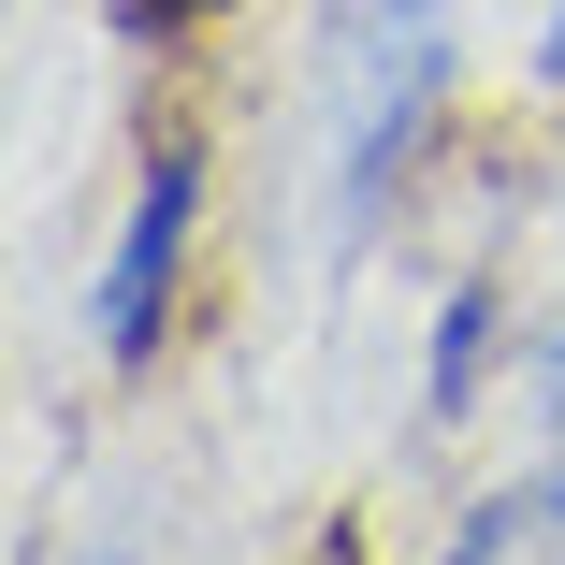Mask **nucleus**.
<instances>
[{"label": "nucleus", "mask_w": 565, "mask_h": 565, "mask_svg": "<svg viewBox=\"0 0 565 565\" xmlns=\"http://www.w3.org/2000/svg\"><path fill=\"white\" fill-rule=\"evenodd\" d=\"M87 565H146V551H87Z\"/></svg>", "instance_id": "obj_8"}, {"label": "nucleus", "mask_w": 565, "mask_h": 565, "mask_svg": "<svg viewBox=\"0 0 565 565\" xmlns=\"http://www.w3.org/2000/svg\"><path fill=\"white\" fill-rule=\"evenodd\" d=\"M536 87H565V0H551V30H536Z\"/></svg>", "instance_id": "obj_7"}, {"label": "nucleus", "mask_w": 565, "mask_h": 565, "mask_svg": "<svg viewBox=\"0 0 565 565\" xmlns=\"http://www.w3.org/2000/svg\"><path fill=\"white\" fill-rule=\"evenodd\" d=\"M305 565H363V522H319V536H305Z\"/></svg>", "instance_id": "obj_6"}, {"label": "nucleus", "mask_w": 565, "mask_h": 565, "mask_svg": "<svg viewBox=\"0 0 565 565\" xmlns=\"http://www.w3.org/2000/svg\"><path fill=\"white\" fill-rule=\"evenodd\" d=\"M493 349H508V262H465V276L435 290V349H420V420H435V435L479 420Z\"/></svg>", "instance_id": "obj_3"}, {"label": "nucleus", "mask_w": 565, "mask_h": 565, "mask_svg": "<svg viewBox=\"0 0 565 565\" xmlns=\"http://www.w3.org/2000/svg\"><path fill=\"white\" fill-rule=\"evenodd\" d=\"M203 146L189 131H160L146 146V174H131V217H117V247H102V276H87V349L117 363V377H146L160 349H174V305H189V262H203Z\"/></svg>", "instance_id": "obj_2"}, {"label": "nucleus", "mask_w": 565, "mask_h": 565, "mask_svg": "<svg viewBox=\"0 0 565 565\" xmlns=\"http://www.w3.org/2000/svg\"><path fill=\"white\" fill-rule=\"evenodd\" d=\"M449 87H465V44H449V0H392L377 44H363V102H349V160H333V233L377 247L406 189L435 174V131H449Z\"/></svg>", "instance_id": "obj_1"}, {"label": "nucleus", "mask_w": 565, "mask_h": 565, "mask_svg": "<svg viewBox=\"0 0 565 565\" xmlns=\"http://www.w3.org/2000/svg\"><path fill=\"white\" fill-rule=\"evenodd\" d=\"M536 406H551V465H536V522L565 536V333H551V363H536Z\"/></svg>", "instance_id": "obj_5"}, {"label": "nucleus", "mask_w": 565, "mask_h": 565, "mask_svg": "<svg viewBox=\"0 0 565 565\" xmlns=\"http://www.w3.org/2000/svg\"><path fill=\"white\" fill-rule=\"evenodd\" d=\"M522 522H536V493H479L465 522H449V551H435V565H522Z\"/></svg>", "instance_id": "obj_4"}]
</instances>
